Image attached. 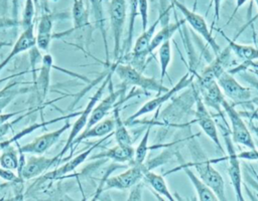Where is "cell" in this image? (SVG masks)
Segmentation results:
<instances>
[{"mask_svg": "<svg viewBox=\"0 0 258 201\" xmlns=\"http://www.w3.org/2000/svg\"><path fill=\"white\" fill-rule=\"evenodd\" d=\"M36 6L33 0H24V8L22 12V19L20 20V25L23 29L34 24V15H35Z\"/></svg>", "mask_w": 258, "mask_h": 201, "instance_id": "cell-34", "label": "cell"}, {"mask_svg": "<svg viewBox=\"0 0 258 201\" xmlns=\"http://www.w3.org/2000/svg\"><path fill=\"white\" fill-rule=\"evenodd\" d=\"M142 180L148 184L152 190H154L156 193H158L159 195L163 196L165 199L169 200V201H174L175 198L173 197V195L171 194V192L169 191V188L165 182V179L163 178L162 175L155 173L151 170H147L144 175Z\"/></svg>", "mask_w": 258, "mask_h": 201, "instance_id": "cell-25", "label": "cell"}, {"mask_svg": "<svg viewBox=\"0 0 258 201\" xmlns=\"http://www.w3.org/2000/svg\"><path fill=\"white\" fill-rule=\"evenodd\" d=\"M224 37L227 39L228 41V46L231 50V52L242 61V64H240L236 69H230L229 72L231 73H235V72H239L241 69H245L247 67H249V63L251 61H254L256 59H258V48L253 46V45H249V44H243V43H238L234 40H231L228 38V36L223 32L220 31Z\"/></svg>", "mask_w": 258, "mask_h": 201, "instance_id": "cell-15", "label": "cell"}, {"mask_svg": "<svg viewBox=\"0 0 258 201\" xmlns=\"http://www.w3.org/2000/svg\"><path fill=\"white\" fill-rule=\"evenodd\" d=\"M180 168L183 169L188 180L191 182L199 200L201 201H217L218 200L213 190L198 175H196V173L191 170L190 167L181 165Z\"/></svg>", "mask_w": 258, "mask_h": 201, "instance_id": "cell-22", "label": "cell"}, {"mask_svg": "<svg viewBox=\"0 0 258 201\" xmlns=\"http://www.w3.org/2000/svg\"><path fill=\"white\" fill-rule=\"evenodd\" d=\"M242 116H246L247 118H250L251 120H257L258 121V110H254L251 113H240Z\"/></svg>", "mask_w": 258, "mask_h": 201, "instance_id": "cell-42", "label": "cell"}, {"mask_svg": "<svg viewBox=\"0 0 258 201\" xmlns=\"http://www.w3.org/2000/svg\"><path fill=\"white\" fill-rule=\"evenodd\" d=\"M36 45V36L34 34V24L23 29V31L18 36L17 40L13 44L9 54L6 56L5 60L9 63L13 57L16 55L33 48Z\"/></svg>", "mask_w": 258, "mask_h": 201, "instance_id": "cell-20", "label": "cell"}, {"mask_svg": "<svg viewBox=\"0 0 258 201\" xmlns=\"http://www.w3.org/2000/svg\"><path fill=\"white\" fill-rule=\"evenodd\" d=\"M249 66H252V67H256V68H258V61H252L251 63H249Z\"/></svg>", "mask_w": 258, "mask_h": 201, "instance_id": "cell-45", "label": "cell"}, {"mask_svg": "<svg viewBox=\"0 0 258 201\" xmlns=\"http://www.w3.org/2000/svg\"><path fill=\"white\" fill-rule=\"evenodd\" d=\"M151 128H152V125H150L143 137L141 138V141L140 143L138 144V146L135 148V152H134V160H133V163L134 164H143L145 163V159L147 157V153H148V141H149V136H150V132H151ZM132 163V164H133Z\"/></svg>", "mask_w": 258, "mask_h": 201, "instance_id": "cell-33", "label": "cell"}, {"mask_svg": "<svg viewBox=\"0 0 258 201\" xmlns=\"http://www.w3.org/2000/svg\"><path fill=\"white\" fill-rule=\"evenodd\" d=\"M195 78V74H190L189 72H186L175 84L172 85L171 88L160 92L157 96L149 99L144 105H142L134 114H132L124 123L126 126L133 123L137 119L141 118L142 116L149 114L157 109H159L164 103H166L168 99H170L176 92L182 90L183 88L187 87L192 83V80Z\"/></svg>", "mask_w": 258, "mask_h": 201, "instance_id": "cell-4", "label": "cell"}, {"mask_svg": "<svg viewBox=\"0 0 258 201\" xmlns=\"http://www.w3.org/2000/svg\"><path fill=\"white\" fill-rule=\"evenodd\" d=\"M19 25H20V20H18V19H15L13 17L0 16V30L17 27Z\"/></svg>", "mask_w": 258, "mask_h": 201, "instance_id": "cell-35", "label": "cell"}, {"mask_svg": "<svg viewBox=\"0 0 258 201\" xmlns=\"http://www.w3.org/2000/svg\"><path fill=\"white\" fill-rule=\"evenodd\" d=\"M256 110H258V107H257V109H256Z\"/></svg>", "mask_w": 258, "mask_h": 201, "instance_id": "cell-48", "label": "cell"}, {"mask_svg": "<svg viewBox=\"0 0 258 201\" xmlns=\"http://www.w3.org/2000/svg\"><path fill=\"white\" fill-rule=\"evenodd\" d=\"M81 112H74V113H71L67 116H62V117H57V118H54V119H51L49 121H43L41 123H35V124H32V125H29L27 127H25L24 129H22L21 131L15 133L12 137H10L9 139H6V140H0V152L2 150H4L5 148H7L8 146L10 145H13L14 143H17L20 139L26 137L27 135L33 133L34 131L40 129V128H43L47 125H52L54 123H57V122H60V121H66L68 119H71V118H74V117H78L80 115Z\"/></svg>", "mask_w": 258, "mask_h": 201, "instance_id": "cell-19", "label": "cell"}, {"mask_svg": "<svg viewBox=\"0 0 258 201\" xmlns=\"http://www.w3.org/2000/svg\"><path fill=\"white\" fill-rule=\"evenodd\" d=\"M25 111L24 110H21V111H17V112H11V113H5V114H0V126L2 125V124H4L5 122H7V121H9L10 119H12V118H14V117H16V116H19L20 114H22V113H24Z\"/></svg>", "mask_w": 258, "mask_h": 201, "instance_id": "cell-38", "label": "cell"}, {"mask_svg": "<svg viewBox=\"0 0 258 201\" xmlns=\"http://www.w3.org/2000/svg\"><path fill=\"white\" fill-rule=\"evenodd\" d=\"M113 69L114 73H116L121 81L126 85L136 86L147 91H157L158 93L168 89L161 81L156 80L154 77L144 75L141 70L129 63L124 64L120 61H116L113 64Z\"/></svg>", "mask_w": 258, "mask_h": 201, "instance_id": "cell-3", "label": "cell"}, {"mask_svg": "<svg viewBox=\"0 0 258 201\" xmlns=\"http://www.w3.org/2000/svg\"><path fill=\"white\" fill-rule=\"evenodd\" d=\"M134 152L135 149L133 148V146L122 147L117 144L116 146L97 154L96 156H94V158H107L116 163L132 164L134 160Z\"/></svg>", "mask_w": 258, "mask_h": 201, "instance_id": "cell-23", "label": "cell"}, {"mask_svg": "<svg viewBox=\"0 0 258 201\" xmlns=\"http://www.w3.org/2000/svg\"><path fill=\"white\" fill-rule=\"evenodd\" d=\"M73 124H71L70 119L66 120L64 125H62L60 128L45 133L43 135H40L36 138H34L31 142L23 145V146H19L18 143H16L17 145V149L25 154H34V155H42L43 153H45L47 150H49L61 137V135L67 132Z\"/></svg>", "mask_w": 258, "mask_h": 201, "instance_id": "cell-10", "label": "cell"}, {"mask_svg": "<svg viewBox=\"0 0 258 201\" xmlns=\"http://www.w3.org/2000/svg\"><path fill=\"white\" fill-rule=\"evenodd\" d=\"M200 149L201 148L199 144L195 140H191L189 144V150L194 157V161L189 164H184L182 166L195 168V170L198 173V176L213 190L218 200H227L225 192V181L222 175L214 168L213 163L206 158L207 156L205 154L203 155V157H199Z\"/></svg>", "mask_w": 258, "mask_h": 201, "instance_id": "cell-1", "label": "cell"}, {"mask_svg": "<svg viewBox=\"0 0 258 201\" xmlns=\"http://www.w3.org/2000/svg\"><path fill=\"white\" fill-rule=\"evenodd\" d=\"M222 132H223V139L226 145V151L228 154L226 157V159L229 162L228 175L235 193V197L239 201H244L243 191H242V173H241V167H240V159L237 156L234 142L232 141V138L230 135V129H225L222 126Z\"/></svg>", "mask_w": 258, "mask_h": 201, "instance_id": "cell-8", "label": "cell"}, {"mask_svg": "<svg viewBox=\"0 0 258 201\" xmlns=\"http://www.w3.org/2000/svg\"><path fill=\"white\" fill-rule=\"evenodd\" d=\"M10 43L7 42V41H0V48L2 47H5V46H8Z\"/></svg>", "mask_w": 258, "mask_h": 201, "instance_id": "cell-44", "label": "cell"}, {"mask_svg": "<svg viewBox=\"0 0 258 201\" xmlns=\"http://www.w3.org/2000/svg\"><path fill=\"white\" fill-rule=\"evenodd\" d=\"M171 41L170 39L165 40L158 46V59L160 65V81L162 82L164 77L167 75V69L171 62Z\"/></svg>", "mask_w": 258, "mask_h": 201, "instance_id": "cell-31", "label": "cell"}, {"mask_svg": "<svg viewBox=\"0 0 258 201\" xmlns=\"http://www.w3.org/2000/svg\"><path fill=\"white\" fill-rule=\"evenodd\" d=\"M114 127H115V120H114V117H111V118L103 119L102 121L96 123L95 125H93L90 128L84 129L73 141L71 148H70L71 152H72L73 148H76L80 143L84 142L85 140L92 139V138H103V137L113 133Z\"/></svg>", "mask_w": 258, "mask_h": 201, "instance_id": "cell-16", "label": "cell"}, {"mask_svg": "<svg viewBox=\"0 0 258 201\" xmlns=\"http://www.w3.org/2000/svg\"><path fill=\"white\" fill-rule=\"evenodd\" d=\"M239 159L247 160V161H258V150L256 149H248L247 151H242L237 153Z\"/></svg>", "mask_w": 258, "mask_h": 201, "instance_id": "cell-36", "label": "cell"}, {"mask_svg": "<svg viewBox=\"0 0 258 201\" xmlns=\"http://www.w3.org/2000/svg\"><path fill=\"white\" fill-rule=\"evenodd\" d=\"M72 18V31H84L91 26L89 21V10L83 0H73Z\"/></svg>", "mask_w": 258, "mask_h": 201, "instance_id": "cell-24", "label": "cell"}, {"mask_svg": "<svg viewBox=\"0 0 258 201\" xmlns=\"http://www.w3.org/2000/svg\"><path fill=\"white\" fill-rule=\"evenodd\" d=\"M224 0H212L213 6H214V19L215 22H219L220 20V15H221V6L222 2Z\"/></svg>", "mask_w": 258, "mask_h": 201, "instance_id": "cell-40", "label": "cell"}, {"mask_svg": "<svg viewBox=\"0 0 258 201\" xmlns=\"http://www.w3.org/2000/svg\"><path fill=\"white\" fill-rule=\"evenodd\" d=\"M121 93V90H117L114 91L111 85V90L110 93L103 99H100L96 106L94 107V109L91 112L88 124L86 126L85 129L92 127L93 125H95L96 123L102 121L103 119H105V117L115 108V104L119 97Z\"/></svg>", "mask_w": 258, "mask_h": 201, "instance_id": "cell-18", "label": "cell"}, {"mask_svg": "<svg viewBox=\"0 0 258 201\" xmlns=\"http://www.w3.org/2000/svg\"><path fill=\"white\" fill-rule=\"evenodd\" d=\"M55 163H57V161L54 157L48 158L41 155L31 154V156L25 160V164L20 169L17 176L21 181L35 178L47 171Z\"/></svg>", "mask_w": 258, "mask_h": 201, "instance_id": "cell-13", "label": "cell"}, {"mask_svg": "<svg viewBox=\"0 0 258 201\" xmlns=\"http://www.w3.org/2000/svg\"><path fill=\"white\" fill-rule=\"evenodd\" d=\"M0 178L5 180V181H8V182H13V181H16V180H20L18 178V176L14 174L13 171L4 169L2 167H0Z\"/></svg>", "mask_w": 258, "mask_h": 201, "instance_id": "cell-37", "label": "cell"}, {"mask_svg": "<svg viewBox=\"0 0 258 201\" xmlns=\"http://www.w3.org/2000/svg\"><path fill=\"white\" fill-rule=\"evenodd\" d=\"M109 21L113 35V55L114 60L117 61L121 53V42L124 32V25L127 16L126 0H110L109 7Z\"/></svg>", "mask_w": 258, "mask_h": 201, "instance_id": "cell-5", "label": "cell"}, {"mask_svg": "<svg viewBox=\"0 0 258 201\" xmlns=\"http://www.w3.org/2000/svg\"><path fill=\"white\" fill-rule=\"evenodd\" d=\"M11 6H12V17L15 19H18V9H19V0H11Z\"/></svg>", "mask_w": 258, "mask_h": 201, "instance_id": "cell-41", "label": "cell"}, {"mask_svg": "<svg viewBox=\"0 0 258 201\" xmlns=\"http://www.w3.org/2000/svg\"><path fill=\"white\" fill-rule=\"evenodd\" d=\"M194 96L196 102V122L204 132V134L218 147V149L224 152L220 138L219 131L217 128V124L214 121L212 115L210 114L208 107L203 102V98L198 90V88L194 87Z\"/></svg>", "mask_w": 258, "mask_h": 201, "instance_id": "cell-9", "label": "cell"}, {"mask_svg": "<svg viewBox=\"0 0 258 201\" xmlns=\"http://www.w3.org/2000/svg\"><path fill=\"white\" fill-rule=\"evenodd\" d=\"M113 117L115 120V127L113 136L115 137L116 143L122 147H130L133 145V138L128 132L125 123L120 117V110L118 107L113 109Z\"/></svg>", "mask_w": 258, "mask_h": 201, "instance_id": "cell-27", "label": "cell"}, {"mask_svg": "<svg viewBox=\"0 0 258 201\" xmlns=\"http://www.w3.org/2000/svg\"><path fill=\"white\" fill-rule=\"evenodd\" d=\"M18 81L7 83L1 90H0V114L2 111L17 96L20 92L26 90V88L19 87Z\"/></svg>", "mask_w": 258, "mask_h": 201, "instance_id": "cell-32", "label": "cell"}, {"mask_svg": "<svg viewBox=\"0 0 258 201\" xmlns=\"http://www.w3.org/2000/svg\"><path fill=\"white\" fill-rule=\"evenodd\" d=\"M254 2H255L256 6H257V9H258V0H254Z\"/></svg>", "mask_w": 258, "mask_h": 201, "instance_id": "cell-47", "label": "cell"}, {"mask_svg": "<svg viewBox=\"0 0 258 201\" xmlns=\"http://www.w3.org/2000/svg\"><path fill=\"white\" fill-rule=\"evenodd\" d=\"M53 65V58L52 55L48 52H46L42 56L41 60V67L39 70V75L37 77V87L40 92L41 97H45L48 91L49 81H50V70Z\"/></svg>", "mask_w": 258, "mask_h": 201, "instance_id": "cell-26", "label": "cell"}, {"mask_svg": "<svg viewBox=\"0 0 258 201\" xmlns=\"http://www.w3.org/2000/svg\"><path fill=\"white\" fill-rule=\"evenodd\" d=\"M35 36L37 48L47 52L52 39V18L48 13L42 12Z\"/></svg>", "mask_w": 258, "mask_h": 201, "instance_id": "cell-21", "label": "cell"}, {"mask_svg": "<svg viewBox=\"0 0 258 201\" xmlns=\"http://www.w3.org/2000/svg\"><path fill=\"white\" fill-rule=\"evenodd\" d=\"M111 136H113V133L103 137V139H101L100 141H98L97 143H95L93 146H91L90 148H88L87 150L83 151L81 154L77 155L76 157H74L73 159H70L69 161H67L62 166L58 167V168H55L54 170L50 171V172H47L45 175H44V179H48V180H56V179H59V178H62L64 177L67 174L75 171L81 164H83L87 159L88 157L91 155V153L94 151V149H96L100 144H102L105 140L109 139Z\"/></svg>", "mask_w": 258, "mask_h": 201, "instance_id": "cell-14", "label": "cell"}, {"mask_svg": "<svg viewBox=\"0 0 258 201\" xmlns=\"http://www.w3.org/2000/svg\"><path fill=\"white\" fill-rule=\"evenodd\" d=\"M184 22H185L184 20H182V21H181V20H177V21L174 22V23H171V24L167 23V24H165L164 26H162L161 29H160L156 34H154L153 38L151 39L150 44H149L148 49H147V54H148V55L151 54L156 48H158V46H159L162 42H164L165 40L170 39V38L173 36V34L179 29V27H180Z\"/></svg>", "mask_w": 258, "mask_h": 201, "instance_id": "cell-28", "label": "cell"}, {"mask_svg": "<svg viewBox=\"0 0 258 201\" xmlns=\"http://www.w3.org/2000/svg\"><path fill=\"white\" fill-rule=\"evenodd\" d=\"M34 1V4H35V6H36V8L38 7V2H39V0H33Z\"/></svg>", "mask_w": 258, "mask_h": 201, "instance_id": "cell-46", "label": "cell"}, {"mask_svg": "<svg viewBox=\"0 0 258 201\" xmlns=\"http://www.w3.org/2000/svg\"><path fill=\"white\" fill-rule=\"evenodd\" d=\"M197 88L205 105L208 108L215 110L219 116L223 115L224 111L222 108V104L225 97L217 80H213L205 85H198Z\"/></svg>", "mask_w": 258, "mask_h": 201, "instance_id": "cell-17", "label": "cell"}, {"mask_svg": "<svg viewBox=\"0 0 258 201\" xmlns=\"http://www.w3.org/2000/svg\"><path fill=\"white\" fill-rule=\"evenodd\" d=\"M0 167L15 171L19 168V151L15 149L13 145L8 146L4 150L1 151L0 155Z\"/></svg>", "mask_w": 258, "mask_h": 201, "instance_id": "cell-30", "label": "cell"}, {"mask_svg": "<svg viewBox=\"0 0 258 201\" xmlns=\"http://www.w3.org/2000/svg\"><path fill=\"white\" fill-rule=\"evenodd\" d=\"M170 3H171L172 6H175L181 12V14L183 15L184 21L187 22L188 25L200 36H202L206 40V42L212 47L214 52L216 54H218L221 51L220 45L218 44V42L214 38V36L212 34V30L209 28L205 17H203L198 12H196L194 10H190L189 8H187L183 3H181L178 0H170Z\"/></svg>", "mask_w": 258, "mask_h": 201, "instance_id": "cell-7", "label": "cell"}, {"mask_svg": "<svg viewBox=\"0 0 258 201\" xmlns=\"http://www.w3.org/2000/svg\"><path fill=\"white\" fill-rule=\"evenodd\" d=\"M7 64H8V62H7V61H6V60H5V59H4V60H3V61H1V62H0V72H1V71H2V70H3V68H4V67H5V66H6V65H7ZM6 79H7V78H4V79H1V80H0V82H2V81H4V80H6Z\"/></svg>", "mask_w": 258, "mask_h": 201, "instance_id": "cell-43", "label": "cell"}, {"mask_svg": "<svg viewBox=\"0 0 258 201\" xmlns=\"http://www.w3.org/2000/svg\"><path fill=\"white\" fill-rule=\"evenodd\" d=\"M222 108L230 121V135L234 144L242 145L248 149H256L252 135L246 123L244 122L242 115L236 111L233 104H231L225 98L223 100Z\"/></svg>", "mask_w": 258, "mask_h": 201, "instance_id": "cell-6", "label": "cell"}, {"mask_svg": "<svg viewBox=\"0 0 258 201\" xmlns=\"http://www.w3.org/2000/svg\"><path fill=\"white\" fill-rule=\"evenodd\" d=\"M113 73H114V69H113V65H111L109 72L105 76V79L103 80L101 85L98 87L96 92L90 97L86 108L80 113V115L78 116V119L72 125V127H71L72 130H71V132L69 134V137L67 139V142H66L63 148L61 149V151L56 156H54V158L57 161V163H58L59 160H61V158L64 156V154L68 152V150H70L71 145H72L73 141L76 139V137L86 128V126L88 124V121H89V118H90V115H91V112L94 109V107L96 106V104L101 99V96L103 95L106 86L112 80V74Z\"/></svg>", "mask_w": 258, "mask_h": 201, "instance_id": "cell-2", "label": "cell"}, {"mask_svg": "<svg viewBox=\"0 0 258 201\" xmlns=\"http://www.w3.org/2000/svg\"><path fill=\"white\" fill-rule=\"evenodd\" d=\"M150 170L145 163L143 164H131L130 167L123 173L116 176L107 178L104 185V190L114 189V190H126L131 189L134 185L139 183L144 173Z\"/></svg>", "mask_w": 258, "mask_h": 201, "instance_id": "cell-12", "label": "cell"}, {"mask_svg": "<svg viewBox=\"0 0 258 201\" xmlns=\"http://www.w3.org/2000/svg\"><path fill=\"white\" fill-rule=\"evenodd\" d=\"M139 188H140V182L131 188V193L129 195L128 200H140L141 199V189H139Z\"/></svg>", "mask_w": 258, "mask_h": 201, "instance_id": "cell-39", "label": "cell"}, {"mask_svg": "<svg viewBox=\"0 0 258 201\" xmlns=\"http://www.w3.org/2000/svg\"><path fill=\"white\" fill-rule=\"evenodd\" d=\"M217 82L220 85L224 95H226L232 103L236 105L246 104L250 102L252 97V90L242 85L228 70L223 71L217 78Z\"/></svg>", "mask_w": 258, "mask_h": 201, "instance_id": "cell-11", "label": "cell"}, {"mask_svg": "<svg viewBox=\"0 0 258 201\" xmlns=\"http://www.w3.org/2000/svg\"><path fill=\"white\" fill-rule=\"evenodd\" d=\"M91 9L93 12V16L95 19V24L97 28L100 30L101 35L103 37L104 45H105V53H106V63L109 64V50H108V42H107V33L105 28V16L102 5V0H89Z\"/></svg>", "mask_w": 258, "mask_h": 201, "instance_id": "cell-29", "label": "cell"}]
</instances>
